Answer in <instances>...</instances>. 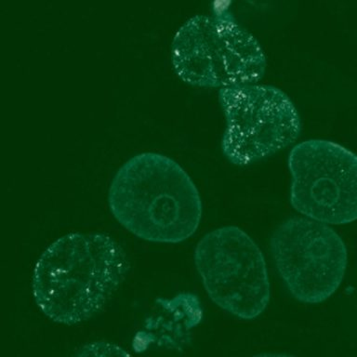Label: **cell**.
<instances>
[{
	"label": "cell",
	"instance_id": "cell-4",
	"mask_svg": "<svg viewBox=\"0 0 357 357\" xmlns=\"http://www.w3.org/2000/svg\"><path fill=\"white\" fill-rule=\"evenodd\" d=\"M195 265L206 294L218 307L253 320L269 305L271 287L264 253L237 226L214 229L198 241Z\"/></svg>",
	"mask_w": 357,
	"mask_h": 357
},
{
	"label": "cell",
	"instance_id": "cell-1",
	"mask_svg": "<svg viewBox=\"0 0 357 357\" xmlns=\"http://www.w3.org/2000/svg\"><path fill=\"white\" fill-rule=\"evenodd\" d=\"M130 269L124 248L109 234H67L52 243L36 261L33 301L52 322L79 325L105 308Z\"/></svg>",
	"mask_w": 357,
	"mask_h": 357
},
{
	"label": "cell",
	"instance_id": "cell-7",
	"mask_svg": "<svg viewBox=\"0 0 357 357\" xmlns=\"http://www.w3.org/2000/svg\"><path fill=\"white\" fill-rule=\"evenodd\" d=\"M287 166L296 211L328 225L356 222V153L328 139H307L290 150Z\"/></svg>",
	"mask_w": 357,
	"mask_h": 357
},
{
	"label": "cell",
	"instance_id": "cell-2",
	"mask_svg": "<svg viewBox=\"0 0 357 357\" xmlns=\"http://www.w3.org/2000/svg\"><path fill=\"white\" fill-rule=\"evenodd\" d=\"M112 215L144 241L178 244L194 236L202 220L199 191L169 156L144 152L117 169L108 191Z\"/></svg>",
	"mask_w": 357,
	"mask_h": 357
},
{
	"label": "cell",
	"instance_id": "cell-3",
	"mask_svg": "<svg viewBox=\"0 0 357 357\" xmlns=\"http://www.w3.org/2000/svg\"><path fill=\"white\" fill-rule=\"evenodd\" d=\"M172 63L183 82L219 91L259 83L267 67L258 39L228 8L184 22L173 38Z\"/></svg>",
	"mask_w": 357,
	"mask_h": 357
},
{
	"label": "cell",
	"instance_id": "cell-5",
	"mask_svg": "<svg viewBox=\"0 0 357 357\" xmlns=\"http://www.w3.org/2000/svg\"><path fill=\"white\" fill-rule=\"evenodd\" d=\"M226 127L223 155L245 167L291 146L301 136L300 113L289 95L272 85L255 83L219 91Z\"/></svg>",
	"mask_w": 357,
	"mask_h": 357
},
{
	"label": "cell",
	"instance_id": "cell-6",
	"mask_svg": "<svg viewBox=\"0 0 357 357\" xmlns=\"http://www.w3.org/2000/svg\"><path fill=\"white\" fill-rule=\"evenodd\" d=\"M270 250L287 291L301 303H324L344 279L347 248L326 223L304 216L289 218L273 231Z\"/></svg>",
	"mask_w": 357,
	"mask_h": 357
}]
</instances>
